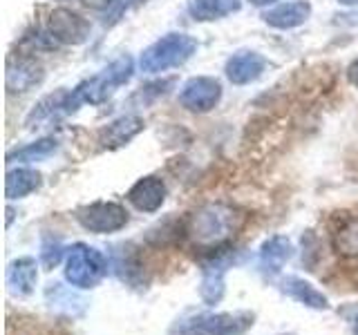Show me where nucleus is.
<instances>
[{
  "instance_id": "nucleus-1",
  "label": "nucleus",
  "mask_w": 358,
  "mask_h": 335,
  "mask_svg": "<svg viewBox=\"0 0 358 335\" xmlns=\"http://www.w3.org/2000/svg\"><path fill=\"white\" fill-rule=\"evenodd\" d=\"M134 72V63L130 56H121L115 63H110L101 74L87 78V81L78 83L72 92L65 94L63 100V112L65 114H72L83 103H103L106 98H110L117 92V87L126 85Z\"/></svg>"
},
{
  "instance_id": "nucleus-29",
  "label": "nucleus",
  "mask_w": 358,
  "mask_h": 335,
  "mask_svg": "<svg viewBox=\"0 0 358 335\" xmlns=\"http://www.w3.org/2000/svg\"><path fill=\"white\" fill-rule=\"evenodd\" d=\"M356 335H358V329H356Z\"/></svg>"
},
{
  "instance_id": "nucleus-20",
  "label": "nucleus",
  "mask_w": 358,
  "mask_h": 335,
  "mask_svg": "<svg viewBox=\"0 0 358 335\" xmlns=\"http://www.w3.org/2000/svg\"><path fill=\"white\" fill-rule=\"evenodd\" d=\"M242 7V0H190V16L195 20H217L235 14Z\"/></svg>"
},
{
  "instance_id": "nucleus-4",
  "label": "nucleus",
  "mask_w": 358,
  "mask_h": 335,
  "mask_svg": "<svg viewBox=\"0 0 358 335\" xmlns=\"http://www.w3.org/2000/svg\"><path fill=\"white\" fill-rule=\"evenodd\" d=\"M195 52H197V40L193 36L182 31H173L162 36L157 43H152L148 50H143L139 65L145 74H159L171 70V67L184 65Z\"/></svg>"
},
{
  "instance_id": "nucleus-2",
  "label": "nucleus",
  "mask_w": 358,
  "mask_h": 335,
  "mask_svg": "<svg viewBox=\"0 0 358 335\" xmlns=\"http://www.w3.org/2000/svg\"><path fill=\"white\" fill-rule=\"evenodd\" d=\"M240 226V215L233 206L227 204H204L188 217L186 232L188 237L199 246L220 248L224 241L231 239V234Z\"/></svg>"
},
{
  "instance_id": "nucleus-18",
  "label": "nucleus",
  "mask_w": 358,
  "mask_h": 335,
  "mask_svg": "<svg viewBox=\"0 0 358 335\" xmlns=\"http://www.w3.org/2000/svg\"><path fill=\"white\" fill-rule=\"evenodd\" d=\"M43 81V70L36 61L29 59H18L9 61L7 65V89L11 94L16 92H29L34 85H38Z\"/></svg>"
},
{
  "instance_id": "nucleus-23",
  "label": "nucleus",
  "mask_w": 358,
  "mask_h": 335,
  "mask_svg": "<svg viewBox=\"0 0 358 335\" xmlns=\"http://www.w3.org/2000/svg\"><path fill=\"white\" fill-rule=\"evenodd\" d=\"M334 251L343 257H358V219L345 221L334 232Z\"/></svg>"
},
{
  "instance_id": "nucleus-21",
  "label": "nucleus",
  "mask_w": 358,
  "mask_h": 335,
  "mask_svg": "<svg viewBox=\"0 0 358 335\" xmlns=\"http://www.w3.org/2000/svg\"><path fill=\"white\" fill-rule=\"evenodd\" d=\"M115 271L121 282L130 286H141L143 282V266L132 248H123L115 255Z\"/></svg>"
},
{
  "instance_id": "nucleus-19",
  "label": "nucleus",
  "mask_w": 358,
  "mask_h": 335,
  "mask_svg": "<svg viewBox=\"0 0 358 335\" xmlns=\"http://www.w3.org/2000/svg\"><path fill=\"white\" fill-rule=\"evenodd\" d=\"M43 184V177L38 170H31V168H14V170L7 172L5 179V197L9 201L22 199L31 193H36Z\"/></svg>"
},
{
  "instance_id": "nucleus-28",
  "label": "nucleus",
  "mask_w": 358,
  "mask_h": 335,
  "mask_svg": "<svg viewBox=\"0 0 358 335\" xmlns=\"http://www.w3.org/2000/svg\"><path fill=\"white\" fill-rule=\"evenodd\" d=\"M341 5H347V7H356L358 5V0H338Z\"/></svg>"
},
{
  "instance_id": "nucleus-24",
  "label": "nucleus",
  "mask_w": 358,
  "mask_h": 335,
  "mask_svg": "<svg viewBox=\"0 0 358 335\" xmlns=\"http://www.w3.org/2000/svg\"><path fill=\"white\" fill-rule=\"evenodd\" d=\"M63 253H65V248H63V246H61L59 241H54V239L45 241V244H43V253H41V262H43V266L48 268V271H52V268H56V266L61 264Z\"/></svg>"
},
{
  "instance_id": "nucleus-3",
  "label": "nucleus",
  "mask_w": 358,
  "mask_h": 335,
  "mask_svg": "<svg viewBox=\"0 0 358 335\" xmlns=\"http://www.w3.org/2000/svg\"><path fill=\"white\" fill-rule=\"evenodd\" d=\"M63 273L70 286L78 290H90L96 288L108 275V260L103 253L92 248V246L74 244L67 248Z\"/></svg>"
},
{
  "instance_id": "nucleus-15",
  "label": "nucleus",
  "mask_w": 358,
  "mask_h": 335,
  "mask_svg": "<svg viewBox=\"0 0 358 335\" xmlns=\"http://www.w3.org/2000/svg\"><path fill=\"white\" fill-rule=\"evenodd\" d=\"M145 128V123L141 117L137 114H126V117H119L117 121H112L110 126L101 132L99 137V143L101 148L106 150H117V148H123L128 141H132L137 134Z\"/></svg>"
},
{
  "instance_id": "nucleus-12",
  "label": "nucleus",
  "mask_w": 358,
  "mask_h": 335,
  "mask_svg": "<svg viewBox=\"0 0 358 335\" xmlns=\"http://www.w3.org/2000/svg\"><path fill=\"white\" fill-rule=\"evenodd\" d=\"M7 288L11 295L27 297L34 293L38 282V264L34 257H18V260L9 262L7 266Z\"/></svg>"
},
{
  "instance_id": "nucleus-9",
  "label": "nucleus",
  "mask_w": 358,
  "mask_h": 335,
  "mask_svg": "<svg viewBox=\"0 0 358 335\" xmlns=\"http://www.w3.org/2000/svg\"><path fill=\"white\" fill-rule=\"evenodd\" d=\"M222 98V85L210 76H195L184 83L179 103L190 112H210Z\"/></svg>"
},
{
  "instance_id": "nucleus-16",
  "label": "nucleus",
  "mask_w": 358,
  "mask_h": 335,
  "mask_svg": "<svg viewBox=\"0 0 358 335\" xmlns=\"http://www.w3.org/2000/svg\"><path fill=\"white\" fill-rule=\"evenodd\" d=\"M309 16H311V5L307 0H294V3H285L264 11L262 20L275 29H294L305 25Z\"/></svg>"
},
{
  "instance_id": "nucleus-13",
  "label": "nucleus",
  "mask_w": 358,
  "mask_h": 335,
  "mask_svg": "<svg viewBox=\"0 0 358 335\" xmlns=\"http://www.w3.org/2000/svg\"><path fill=\"white\" fill-rule=\"evenodd\" d=\"M266 67L264 56L257 52H238L227 61V78L233 85H249L262 76Z\"/></svg>"
},
{
  "instance_id": "nucleus-10",
  "label": "nucleus",
  "mask_w": 358,
  "mask_h": 335,
  "mask_svg": "<svg viewBox=\"0 0 358 335\" xmlns=\"http://www.w3.org/2000/svg\"><path fill=\"white\" fill-rule=\"evenodd\" d=\"M280 290H282L287 297H291L294 302H298V304L307 306L311 311H329L331 308L327 295L305 277H298V275L282 277L280 279Z\"/></svg>"
},
{
  "instance_id": "nucleus-6",
  "label": "nucleus",
  "mask_w": 358,
  "mask_h": 335,
  "mask_svg": "<svg viewBox=\"0 0 358 335\" xmlns=\"http://www.w3.org/2000/svg\"><path fill=\"white\" fill-rule=\"evenodd\" d=\"M235 264V251L213 248L208 257L201 260L199 297L206 306H217L227 295V273Z\"/></svg>"
},
{
  "instance_id": "nucleus-14",
  "label": "nucleus",
  "mask_w": 358,
  "mask_h": 335,
  "mask_svg": "<svg viewBox=\"0 0 358 335\" xmlns=\"http://www.w3.org/2000/svg\"><path fill=\"white\" fill-rule=\"evenodd\" d=\"M45 302H48L50 311L65 318H81L87 308V302L76 293L74 286H63L61 282L48 284V288H45Z\"/></svg>"
},
{
  "instance_id": "nucleus-25",
  "label": "nucleus",
  "mask_w": 358,
  "mask_h": 335,
  "mask_svg": "<svg viewBox=\"0 0 358 335\" xmlns=\"http://www.w3.org/2000/svg\"><path fill=\"white\" fill-rule=\"evenodd\" d=\"M130 7V0H108V5H106V22H117L121 16H123V11H126Z\"/></svg>"
},
{
  "instance_id": "nucleus-30",
  "label": "nucleus",
  "mask_w": 358,
  "mask_h": 335,
  "mask_svg": "<svg viewBox=\"0 0 358 335\" xmlns=\"http://www.w3.org/2000/svg\"><path fill=\"white\" fill-rule=\"evenodd\" d=\"M285 335H289V333H285Z\"/></svg>"
},
{
  "instance_id": "nucleus-7",
  "label": "nucleus",
  "mask_w": 358,
  "mask_h": 335,
  "mask_svg": "<svg viewBox=\"0 0 358 335\" xmlns=\"http://www.w3.org/2000/svg\"><path fill=\"white\" fill-rule=\"evenodd\" d=\"M76 221L94 234H110L128 223V210L117 201H94V204L81 206L74 212Z\"/></svg>"
},
{
  "instance_id": "nucleus-5",
  "label": "nucleus",
  "mask_w": 358,
  "mask_h": 335,
  "mask_svg": "<svg viewBox=\"0 0 358 335\" xmlns=\"http://www.w3.org/2000/svg\"><path fill=\"white\" fill-rule=\"evenodd\" d=\"M255 315L251 311H215L197 315L179 324V335H244L253 329Z\"/></svg>"
},
{
  "instance_id": "nucleus-27",
  "label": "nucleus",
  "mask_w": 358,
  "mask_h": 335,
  "mask_svg": "<svg viewBox=\"0 0 358 335\" xmlns=\"http://www.w3.org/2000/svg\"><path fill=\"white\" fill-rule=\"evenodd\" d=\"M249 3H251L253 7H266V5L275 3V0H249Z\"/></svg>"
},
{
  "instance_id": "nucleus-17",
  "label": "nucleus",
  "mask_w": 358,
  "mask_h": 335,
  "mask_svg": "<svg viewBox=\"0 0 358 335\" xmlns=\"http://www.w3.org/2000/svg\"><path fill=\"white\" fill-rule=\"evenodd\" d=\"M294 251L296 248L289 237H285V234H273V237H268L260 246V253H257V257H260V266L271 275L280 273L291 262Z\"/></svg>"
},
{
  "instance_id": "nucleus-8",
  "label": "nucleus",
  "mask_w": 358,
  "mask_h": 335,
  "mask_svg": "<svg viewBox=\"0 0 358 335\" xmlns=\"http://www.w3.org/2000/svg\"><path fill=\"white\" fill-rule=\"evenodd\" d=\"M48 36L63 45H81L90 36V22L72 9H54L48 20Z\"/></svg>"
},
{
  "instance_id": "nucleus-22",
  "label": "nucleus",
  "mask_w": 358,
  "mask_h": 335,
  "mask_svg": "<svg viewBox=\"0 0 358 335\" xmlns=\"http://www.w3.org/2000/svg\"><path fill=\"white\" fill-rule=\"evenodd\" d=\"M56 148H59V143H56V139H41V141H34L29 145H25V148H20L16 152H9L7 154V161H22V163H31V161H43L48 159L50 154L56 152Z\"/></svg>"
},
{
  "instance_id": "nucleus-26",
  "label": "nucleus",
  "mask_w": 358,
  "mask_h": 335,
  "mask_svg": "<svg viewBox=\"0 0 358 335\" xmlns=\"http://www.w3.org/2000/svg\"><path fill=\"white\" fill-rule=\"evenodd\" d=\"M347 78H350V83L354 87H358V59L350 67H347Z\"/></svg>"
},
{
  "instance_id": "nucleus-11",
  "label": "nucleus",
  "mask_w": 358,
  "mask_h": 335,
  "mask_svg": "<svg viewBox=\"0 0 358 335\" xmlns=\"http://www.w3.org/2000/svg\"><path fill=\"white\" fill-rule=\"evenodd\" d=\"M128 201L141 212H157L166 201V184L159 177H141L128 190Z\"/></svg>"
}]
</instances>
